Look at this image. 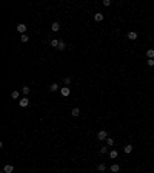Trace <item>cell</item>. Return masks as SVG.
Segmentation results:
<instances>
[{
	"label": "cell",
	"instance_id": "1",
	"mask_svg": "<svg viewBox=\"0 0 154 173\" xmlns=\"http://www.w3.org/2000/svg\"><path fill=\"white\" fill-rule=\"evenodd\" d=\"M108 138H109V136H108V131H105V130H100V131L97 133V139H99V141H106Z\"/></svg>",
	"mask_w": 154,
	"mask_h": 173
},
{
	"label": "cell",
	"instance_id": "2",
	"mask_svg": "<svg viewBox=\"0 0 154 173\" xmlns=\"http://www.w3.org/2000/svg\"><path fill=\"white\" fill-rule=\"evenodd\" d=\"M19 105H20V108L28 107V105H29V99H28V97H22V99L19 100Z\"/></svg>",
	"mask_w": 154,
	"mask_h": 173
},
{
	"label": "cell",
	"instance_id": "3",
	"mask_svg": "<svg viewBox=\"0 0 154 173\" xmlns=\"http://www.w3.org/2000/svg\"><path fill=\"white\" fill-rule=\"evenodd\" d=\"M60 93H62V96H63V97H66V96H70V94H71V88L70 87H63L60 90Z\"/></svg>",
	"mask_w": 154,
	"mask_h": 173
},
{
	"label": "cell",
	"instance_id": "4",
	"mask_svg": "<svg viewBox=\"0 0 154 173\" xmlns=\"http://www.w3.org/2000/svg\"><path fill=\"white\" fill-rule=\"evenodd\" d=\"M15 29H17L20 34H25V32H26V25L25 23H19L17 26H15Z\"/></svg>",
	"mask_w": 154,
	"mask_h": 173
},
{
	"label": "cell",
	"instance_id": "5",
	"mask_svg": "<svg viewBox=\"0 0 154 173\" xmlns=\"http://www.w3.org/2000/svg\"><path fill=\"white\" fill-rule=\"evenodd\" d=\"M3 172H5V173H12V172H14V165L6 164L5 167H3Z\"/></svg>",
	"mask_w": 154,
	"mask_h": 173
},
{
	"label": "cell",
	"instance_id": "6",
	"mask_svg": "<svg viewBox=\"0 0 154 173\" xmlns=\"http://www.w3.org/2000/svg\"><path fill=\"white\" fill-rule=\"evenodd\" d=\"M126 37H128L129 40H136V39H137V32L136 31H129L128 34H126Z\"/></svg>",
	"mask_w": 154,
	"mask_h": 173
},
{
	"label": "cell",
	"instance_id": "7",
	"mask_svg": "<svg viewBox=\"0 0 154 173\" xmlns=\"http://www.w3.org/2000/svg\"><path fill=\"white\" fill-rule=\"evenodd\" d=\"M109 170L113 172V173H117V172H120V165H119V164H113V165L109 167Z\"/></svg>",
	"mask_w": 154,
	"mask_h": 173
},
{
	"label": "cell",
	"instance_id": "8",
	"mask_svg": "<svg viewBox=\"0 0 154 173\" xmlns=\"http://www.w3.org/2000/svg\"><path fill=\"white\" fill-rule=\"evenodd\" d=\"M94 20L96 22H102L103 20V14L102 12H96V14H94Z\"/></svg>",
	"mask_w": 154,
	"mask_h": 173
},
{
	"label": "cell",
	"instance_id": "9",
	"mask_svg": "<svg viewBox=\"0 0 154 173\" xmlns=\"http://www.w3.org/2000/svg\"><path fill=\"white\" fill-rule=\"evenodd\" d=\"M51 29H52L54 32H57L59 29H60V23H59V22H54V23L51 25Z\"/></svg>",
	"mask_w": 154,
	"mask_h": 173
},
{
	"label": "cell",
	"instance_id": "10",
	"mask_svg": "<svg viewBox=\"0 0 154 173\" xmlns=\"http://www.w3.org/2000/svg\"><path fill=\"white\" fill-rule=\"evenodd\" d=\"M57 50H59V51H65V50H66V43H65L63 40H60V43H59Z\"/></svg>",
	"mask_w": 154,
	"mask_h": 173
},
{
	"label": "cell",
	"instance_id": "11",
	"mask_svg": "<svg viewBox=\"0 0 154 173\" xmlns=\"http://www.w3.org/2000/svg\"><path fill=\"white\" fill-rule=\"evenodd\" d=\"M79 115H80V108H77V107H76V108H73V110H71V116L77 117Z\"/></svg>",
	"mask_w": 154,
	"mask_h": 173
},
{
	"label": "cell",
	"instance_id": "12",
	"mask_svg": "<svg viewBox=\"0 0 154 173\" xmlns=\"http://www.w3.org/2000/svg\"><path fill=\"white\" fill-rule=\"evenodd\" d=\"M59 43H60V40H57V39H52V40L50 42V45H51V47H54V48H57Z\"/></svg>",
	"mask_w": 154,
	"mask_h": 173
},
{
	"label": "cell",
	"instance_id": "13",
	"mask_svg": "<svg viewBox=\"0 0 154 173\" xmlns=\"http://www.w3.org/2000/svg\"><path fill=\"white\" fill-rule=\"evenodd\" d=\"M123 152H125V153H131V152H133V145H131V144L125 145V147H123Z\"/></svg>",
	"mask_w": 154,
	"mask_h": 173
},
{
	"label": "cell",
	"instance_id": "14",
	"mask_svg": "<svg viewBox=\"0 0 154 173\" xmlns=\"http://www.w3.org/2000/svg\"><path fill=\"white\" fill-rule=\"evenodd\" d=\"M97 170H99V172H105V170H106V165H105L103 162H100V164L97 165Z\"/></svg>",
	"mask_w": 154,
	"mask_h": 173
},
{
	"label": "cell",
	"instance_id": "15",
	"mask_svg": "<svg viewBox=\"0 0 154 173\" xmlns=\"http://www.w3.org/2000/svg\"><path fill=\"white\" fill-rule=\"evenodd\" d=\"M117 155H119V153H117L116 150H111V152H109V158H111V159H116Z\"/></svg>",
	"mask_w": 154,
	"mask_h": 173
},
{
	"label": "cell",
	"instance_id": "16",
	"mask_svg": "<svg viewBox=\"0 0 154 173\" xmlns=\"http://www.w3.org/2000/svg\"><path fill=\"white\" fill-rule=\"evenodd\" d=\"M50 90H51V91H57V90H59V84H55V82L51 84V85H50Z\"/></svg>",
	"mask_w": 154,
	"mask_h": 173
},
{
	"label": "cell",
	"instance_id": "17",
	"mask_svg": "<svg viewBox=\"0 0 154 173\" xmlns=\"http://www.w3.org/2000/svg\"><path fill=\"white\" fill-rule=\"evenodd\" d=\"M146 57L148 59H154V50H148L146 51Z\"/></svg>",
	"mask_w": 154,
	"mask_h": 173
},
{
	"label": "cell",
	"instance_id": "18",
	"mask_svg": "<svg viewBox=\"0 0 154 173\" xmlns=\"http://www.w3.org/2000/svg\"><path fill=\"white\" fill-rule=\"evenodd\" d=\"M19 96H20V93H19V91H12V93H11V97H12V99H19Z\"/></svg>",
	"mask_w": 154,
	"mask_h": 173
},
{
	"label": "cell",
	"instance_id": "19",
	"mask_svg": "<svg viewBox=\"0 0 154 173\" xmlns=\"http://www.w3.org/2000/svg\"><path fill=\"white\" fill-rule=\"evenodd\" d=\"M22 91H23V94H29V91H31V90H29V87H22Z\"/></svg>",
	"mask_w": 154,
	"mask_h": 173
},
{
	"label": "cell",
	"instance_id": "20",
	"mask_svg": "<svg viewBox=\"0 0 154 173\" xmlns=\"http://www.w3.org/2000/svg\"><path fill=\"white\" fill-rule=\"evenodd\" d=\"M63 82H65V85H70V84H71V77H70V76H66V77L63 79Z\"/></svg>",
	"mask_w": 154,
	"mask_h": 173
},
{
	"label": "cell",
	"instance_id": "21",
	"mask_svg": "<svg viewBox=\"0 0 154 173\" xmlns=\"http://www.w3.org/2000/svg\"><path fill=\"white\" fill-rule=\"evenodd\" d=\"M146 65H148V67H154V59H148V60H146Z\"/></svg>",
	"mask_w": 154,
	"mask_h": 173
},
{
	"label": "cell",
	"instance_id": "22",
	"mask_svg": "<svg viewBox=\"0 0 154 173\" xmlns=\"http://www.w3.org/2000/svg\"><path fill=\"white\" fill-rule=\"evenodd\" d=\"M100 153H102V155H106L108 153V147H102V148H100Z\"/></svg>",
	"mask_w": 154,
	"mask_h": 173
},
{
	"label": "cell",
	"instance_id": "23",
	"mask_svg": "<svg viewBox=\"0 0 154 173\" xmlns=\"http://www.w3.org/2000/svg\"><path fill=\"white\" fill-rule=\"evenodd\" d=\"M20 39H22V42H28V40H29V37H28L26 34H22V37H20Z\"/></svg>",
	"mask_w": 154,
	"mask_h": 173
},
{
	"label": "cell",
	"instance_id": "24",
	"mask_svg": "<svg viewBox=\"0 0 154 173\" xmlns=\"http://www.w3.org/2000/svg\"><path fill=\"white\" fill-rule=\"evenodd\" d=\"M106 142H108V145H114V139H113V138H108Z\"/></svg>",
	"mask_w": 154,
	"mask_h": 173
},
{
	"label": "cell",
	"instance_id": "25",
	"mask_svg": "<svg viewBox=\"0 0 154 173\" xmlns=\"http://www.w3.org/2000/svg\"><path fill=\"white\" fill-rule=\"evenodd\" d=\"M111 5V0H103V6H109Z\"/></svg>",
	"mask_w": 154,
	"mask_h": 173
},
{
	"label": "cell",
	"instance_id": "26",
	"mask_svg": "<svg viewBox=\"0 0 154 173\" xmlns=\"http://www.w3.org/2000/svg\"><path fill=\"white\" fill-rule=\"evenodd\" d=\"M99 173H103V172H99Z\"/></svg>",
	"mask_w": 154,
	"mask_h": 173
},
{
	"label": "cell",
	"instance_id": "27",
	"mask_svg": "<svg viewBox=\"0 0 154 173\" xmlns=\"http://www.w3.org/2000/svg\"><path fill=\"white\" fill-rule=\"evenodd\" d=\"M2 173H5V172H2Z\"/></svg>",
	"mask_w": 154,
	"mask_h": 173
}]
</instances>
